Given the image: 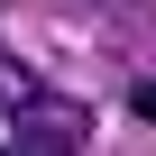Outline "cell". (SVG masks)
Returning a JSON list of instances; mask_svg holds the SVG:
<instances>
[{
	"label": "cell",
	"instance_id": "obj_1",
	"mask_svg": "<svg viewBox=\"0 0 156 156\" xmlns=\"http://www.w3.org/2000/svg\"><path fill=\"white\" fill-rule=\"evenodd\" d=\"M83 138H92V119L73 110V101H55V92H37L28 110H19V156H83Z\"/></svg>",
	"mask_w": 156,
	"mask_h": 156
},
{
	"label": "cell",
	"instance_id": "obj_2",
	"mask_svg": "<svg viewBox=\"0 0 156 156\" xmlns=\"http://www.w3.org/2000/svg\"><path fill=\"white\" fill-rule=\"evenodd\" d=\"M37 92H46L37 73H28V64H9V55H0V110H28Z\"/></svg>",
	"mask_w": 156,
	"mask_h": 156
},
{
	"label": "cell",
	"instance_id": "obj_3",
	"mask_svg": "<svg viewBox=\"0 0 156 156\" xmlns=\"http://www.w3.org/2000/svg\"><path fill=\"white\" fill-rule=\"evenodd\" d=\"M129 110H138V119L156 129V83H138V92H129Z\"/></svg>",
	"mask_w": 156,
	"mask_h": 156
}]
</instances>
